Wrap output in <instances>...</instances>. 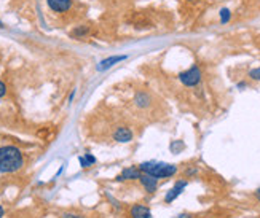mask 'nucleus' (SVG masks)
Instances as JSON below:
<instances>
[{"instance_id":"obj_14","label":"nucleus","mask_w":260,"mask_h":218,"mask_svg":"<svg viewBox=\"0 0 260 218\" xmlns=\"http://www.w3.org/2000/svg\"><path fill=\"white\" fill-rule=\"evenodd\" d=\"M59 218H86L85 215H80V213H72V212H64L59 215Z\"/></svg>"},{"instance_id":"obj_21","label":"nucleus","mask_w":260,"mask_h":218,"mask_svg":"<svg viewBox=\"0 0 260 218\" xmlns=\"http://www.w3.org/2000/svg\"><path fill=\"white\" fill-rule=\"evenodd\" d=\"M0 27H4V24H2V21H0Z\"/></svg>"},{"instance_id":"obj_16","label":"nucleus","mask_w":260,"mask_h":218,"mask_svg":"<svg viewBox=\"0 0 260 218\" xmlns=\"http://www.w3.org/2000/svg\"><path fill=\"white\" fill-rule=\"evenodd\" d=\"M5 92H7L5 83H4V81H0V97H4V96H5Z\"/></svg>"},{"instance_id":"obj_3","label":"nucleus","mask_w":260,"mask_h":218,"mask_svg":"<svg viewBox=\"0 0 260 218\" xmlns=\"http://www.w3.org/2000/svg\"><path fill=\"white\" fill-rule=\"evenodd\" d=\"M201 78H203V72L198 65H192L189 70L179 73L181 83L184 84V86H189V88H193V86H197V84H200Z\"/></svg>"},{"instance_id":"obj_8","label":"nucleus","mask_w":260,"mask_h":218,"mask_svg":"<svg viewBox=\"0 0 260 218\" xmlns=\"http://www.w3.org/2000/svg\"><path fill=\"white\" fill-rule=\"evenodd\" d=\"M134 105L141 110H145L152 105V97L150 94L145 92V91H137L136 96H134Z\"/></svg>"},{"instance_id":"obj_18","label":"nucleus","mask_w":260,"mask_h":218,"mask_svg":"<svg viewBox=\"0 0 260 218\" xmlns=\"http://www.w3.org/2000/svg\"><path fill=\"white\" fill-rule=\"evenodd\" d=\"M255 199H257L258 202H260V188H258L257 191H255Z\"/></svg>"},{"instance_id":"obj_2","label":"nucleus","mask_w":260,"mask_h":218,"mask_svg":"<svg viewBox=\"0 0 260 218\" xmlns=\"http://www.w3.org/2000/svg\"><path fill=\"white\" fill-rule=\"evenodd\" d=\"M137 167L141 169L142 174H148L155 178H168L178 174V166L160 163V161H145V163H141Z\"/></svg>"},{"instance_id":"obj_1","label":"nucleus","mask_w":260,"mask_h":218,"mask_svg":"<svg viewBox=\"0 0 260 218\" xmlns=\"http://www.w3.org/2000/svg\"><path fill=\"white\" fill-rule=\"evenodd\" d=\"M24 166V156L21 150L13 145L0 147V174L18 172Z\"/></svg>"},{"instance_id":"obj_12","label":"nucleus","mask_w":260,"mask_h":218,"mask_svg":"<svg viewBox=\"0 0 260 218\" xmlns=\"http://www.w3.org/2000/svg\"><path fill=\"white\" fill-rule=\"evenodd\" d=\"M78 161H80V166L83 169H86V167H91L93 164L96 163V158L93 155H90V153H85V156H80Z\"/></svg>"},{"instance_id":"obj_20","label":"nucleus","mask_w":260,"mask_h":218,"mask_svg":"<svg viewBox=\"0 0 260 218\" xmlns=\"http://www.w3.org/2000/svg\"><path fill=\"white\" fill-rule=\"evenodd\" d=\"M4 213H5V210H4V207H2V205H0V218H2V216H4Z\"/></svg>"},{"instance_id":"obj_10","label":"nucleus","mask_w":260,"mask_h":218,"mask_svg":"<svg viewBox=\"0 0 260 218\" xmlns=\"http://www.w3.org/2000/svg\"><path fill=\"white\" fill-rule=\"evenodd\" d=\"M46 4H48V7L51 8L53 12H56V13L69 12L70 7H72L70 0H46Z\"/></svg>"},{"instance_id":"obj_11","label":"nucleus","mask_w":260,"mask_h":218,"mask_svg":"<svg viewBox=\"0 0 260 218\" xmlns=\"http://www.w3.org/2000/svg\"><path fill=\"white\" fill-rule=\"evenodd\" d=\"M126 59V56H112V58H107L104 61H101L99 65H98V70L102 72V70H107L109 67H112L114 64L120 62V61H125Z\"/></svg>"},{"instance_id":"obj_5","label":"nucleus","mask_w":260,"mask_h":218,"mask_svg":"<svg viewBox=\"0 0 260 218\" xmlns=\"http://www.w3.org/2000/svg\"><path fill=\"white\" fill-rule=\"evenodd\" d=\"M128 213H129V218H153L150 208L144 204H133L129 207Z\"/></svg>"},{"instance_id":"obj_17","label":"nucleus","mask_w":260,"mask_h":218,"mask_svg":"<svg viewBox=\"0 0 260 218\" xmlns=\"http://www.w3.org/2000/svg\"><path fill=\"white\" fill-rule=\"evenodd\" d=\"M246 86H247V84H246L244 81H239V83H238V89H244Z\"/></svg>"},{"instance_id":"obj_7","label":"nucleus","mask_w":260,"mask_h":218,"mask_svg":"<svg viewBox=\"0 0 260 218\" xmlns=\"http://www.w3.org/2000/svg\"><path fill=\"white\" fill-rule=\"evenodd\" d=\"M133 137H134V132L129 128L120 126L114 131V140L120 142V144H128V142L133 140Z\"/></svg>"},{"instance_id":"obj_19","label":"nucleus","mask_w":260,"mask_h":218,"mask_svg":"<svg viewBox=\"0 0 260 218\" xmlns=\"http://www.w3.org/2000/svg\"><path fill=\"white\" fill-rule=\"evenodd\" d=\"M178 218H192V215H187V213H184V215H179Z\"/></svg>"},{"instance_id":"obj_6","label":"nucleus","mask_w":260,"mask_h":218,"mask_svg":"<svg viewBox=\"0 0 260 218\" xmlns=\"http://www.w3.org/2000/svg\"><path fill=\"white\" fill-rule=\"evenodd\" d=\"M185 188H187V180H179V182H176V185L169 189L168 193H166L164 202H172L176 197H179L182 194Z\"/></svg>"},{"instance_id":"obj_13","label":"nucleus","mask_w":260,"mask_h":218,"mask_svg":"<svg viewBox=\"0 0 260 218\" xmlns=\"http://www.w3.org/2000/svg\"><path fill=\"white\" fill-rule=\"evenodd\" d=\"M230 18H231V15H230V10H227V8H224V10L220 12V23H228L230 21Z\"/></svg>"},{"instance_id":"obj_15","label":"nucleus","mask_w":260,"mask_h":218,"mask_svg":"<svg viewBox=\"0 0 260 218\" xmlns=\"http://www.w3.org/2000/svg\"><path fill=\"white\" fill-rule=\"evenodd\" d=\"M249 77L252 78V80H255V81H260V67L250 70V72H249Z\"/></svg>"},{"instance_id":"obj_9","label":"nucleus","mask_w":260,"mask_h":218,"mask_svg":"<svg viewBox=\"0 0 260 218\" xmlns=\"http://www.w3.org/2000/svg\"><path fill=\"white\" fill-rule=\"evenodd\" d=\"M139 182H141L142 188L145 189L147 193H155L156 188H158V178H155L148 174H142L141 178H139Z\"/></svg>"},{"instance_id":"obj_4","label":"nucleus","mask_w":260,"mask_h":218,"mask_svg":"<svg viewBox=\"0 0 260 218\" xmlns=\"http://www.w3.org/2000/svg\"><path fill=\"white\" fill-rule=\"evenodd\" d=\"M142 175L141 169L136 167V166H131V167H126L122 170V174L117 175V182H128V180H139Z\"/></svg>"}]
</instances>
